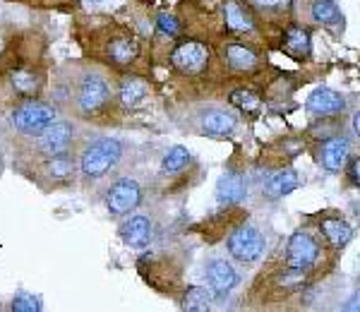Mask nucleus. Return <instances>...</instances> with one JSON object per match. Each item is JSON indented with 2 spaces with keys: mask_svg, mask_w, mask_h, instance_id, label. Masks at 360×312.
Wrapping results in <instances>:
<instances>
[{
  "mask_svg": "<svg viewBox=\"0 0 360 312\" xmlns=\"http://www.w3.org/2000/svg\"><path fill=\"white\" fill-rule=\"evenodd\" d=\"M346 310H351V312H358L360 310V291H356L351 296V300L346 303Z\"/></svg>",
  "mask_w": 360,
  "mask_h": 312,
  "instance_id": "2f4dec72",
  "label": "nucleus"
},
{
  "mask_svg": "<svg viewBox=\"0 0 360 312\" xmlns=\"http://www.w3.org/2000/svg\"><path fill=\"white\" fill-rule=\"evenodd\" d=\"M229 252L233 255L238 262H257L264 252V235L259 233L255 226H238L233 233H231L229 242H226Z\"/></svg>",
  "mask_w": 360,
  "mask_h": 312,
  "instance_id": "7ed1b4c3",
  "label": "nucleus"
},
{
  "mask_svg": "<svg viewBox=\"0 0 360 312\" xmlns=\"http://www.w3.org/2000/svg\"><path fill=\"white\" fill-rule=\"evenodd\" d=\"M353 130H356V135L360 137V111L353 115Z\"/></svg>",
  "mask_w": 360,
  "mask_h": 312,
  "instance_id": "473e14b6",
  "label": "nucleus"
},
{
  "mask_svg": "<svg viewBox=\"0 0 360 312\" xmlns=\"http://www.w3.org/2000/svg\"><path fill=\"white\" fill-rule=\"evenodd\" d=\"M293 0H250V5H252L257 13H266V15H281L286 13L288 8H291Z\"/></svg>",
  "mask_w": 360,
  "mask_h": 312,
  "instance_id": "bb28decb",
  "label": "nucleus"
},
{
  "mask_svg": "<svg viewBox=\"0 0 360 312\" xmlns=\"http://www.w3.org/2000/svg\"><path fill=\"white\" fill-rule=\"evenodd\" d=\"M224 60L233 72H248L257 67V53L243 44H229L224 48Z\"/></svg>",
  "mask_w": 360,
  "mask_h": 312,
  "instance_id": "2eb2a0df",
  "label": "nucleus"
},
{
  "mask_svg": "<svg viewBox=\"0 0 360 312\" xmlns=\"http://www.w3.org/2000/svg\"><path fill=\"white\" fill-rule=\"evenodd\" d=\"M120 238H123L125 245L135 247V250H142V247L149 245L152 240V221L147 216H132L120 226Z\"/></svg>",
  "mask_w": 360,
  "mask_h": 312,
  "instance_id": "ddd939ff",
  "label": "nucleus"
},
{
  "mask_svg": "<svg viewBox=\"0 0 360 312\" xmlns=\"http://www.w3.org/2000/svg\"><path fill=\"white\" fill-rule=\"evenodd\" d=\"M72 161L68 159V154H63V156H53L51 159V164H49V173L53 178H68L70 173H72Z\"/></svg>",
  "mask_w": 360,
  "mask_h": 312,
  "instance_id": "cd10ccee",
  "label": "nucleus"
},
{
  "mask_svg": "<svg viewBox=\"0 0 360 312\" xmlns=\"http://www.w3.org/2000/svg\"><path fill=\"white\" fill-rule=\"evenodd\" d=\"M156 27H159L161 34H168V37L178 34V20L173 15H159V20H156Z\"/></svg>",
  "mask_w": 360,
  "mask_h": 312,
  "instance_id": "c756f323",
  "label": "nucleus"
},
{
  "mask_svg": "<svg viewBox=\"0 0 360 312\" xmlns=\"http://www.w3.org/2000/svg\"><path fill=\"white\" fill-rule=\"evenodd\" d=\"M212 303H214V291L207 286H190L183 296V310H190V312L209 310Z\"/></svg>",
  "mask_w": 360,
  "mask_h": 312,
  "instance_id": "4be33fe9",
  "label": "nucleus"
},
{
  "mask_svg": "<svg viewBox=\"0 0 360 312\" xmlns=\"http://www.w3.org/2000/svg\"><path fill=\"white\" fill-rule=\"evenodd\" d=\"M207 281H209V288L214 291V296L224 298L236 288L238 274L229 262H224V259H212V262L207 264Z\"/></svg>",
  "mask_w": 360,
  "mask_h": 312,
  "instance_id": "1a4fd4ad",
  "label": "nucleus"
},
{
  "mask_svg": "<svg viewBox=\"0 0 360 312\" xmlns=\"http://www.w3.org/2000/svg\"><path fill=\"white\" fill-rule=\"evenodd\" d=\"M13 86L17 94L22 96H34L39 91V86H41V77H39L37 72H29V70H17L13 72Z\"/></svg>",
  "mask_w": 360,
  "mask_h": 312,
  "instance_id": "393cba45",
  "label": "nucleus"
},
{
  "mask_svg": "<svg viewBox=\"0 0 360 312\" xmlns=\"http://www.w3.org/2000/svg\"><path fill=\"white\" fill-rule=\"evenodd\" d=\"M171 63L183 74H200L205 72L209 63V48L200 41H185L178 48H173Z\"/></svg>",
  "mask_w": 360,
  "mask_h": 312,
  "instance_id": "39448f33",
  "label": "nucleus"
},
{
  "mask_svg": "<svg viewBox=\"0 0 360 312\" xmlns=\"http://www.w3.org/2000/svg\"><path fill=\"white\" fill-rule=\"evenodd\" d=\"M348 152H351V142H348L346 137L336 135V137H329L327 142H322L319 159H322V166L329 173H339L341 169H344Z\"/></svg>",
  "mask_w": 360,
  "mask_h": 312,
  "instance_id": "9b49d317",
  "label": "nucleus"
},
{
  "mask_svg": "<svg viewBox=\"0 0 360 312\" xmlns=\"http://www.w3.org/2000/svg\"><path fill=\"white\" fill-rule=\"evenodd\" d=\"M13 310L15 312H39L41 310V303H39V298L29 296V293H17L13 300Z\"/></svg>",
  "mask_w": 360,
  "mask_h": 312,
  "instance_id": "c85d7f7f",
  "label": "nucleus"
},
{
  "mask_svg": "<svg viewBox=\"0 0 360 312\" xmlns=\"http://www.w3.org/2000/svg\"><path fill=\"white\" fill-rule=\"evenodd\" d=\"M108 96H111L108 84L98 74H86L77 89V106L82 113H98L106 106Z\"/></svg>",
  "mask_w": 360,
  "mask_h": 312,
  "instance_id": "6e6552de",
  "label": "nucleus"
},
{
  "mask_svg": "<svg viewBox=\"0 0 360 312\" xmlns=\"http://www.w3.org/2000/svg\"><path fill=\"white\" fill-rule=\"evenodd\" d=\"M13 123L22 135H41L51 123H56V108L46 101L29 99L15 108Z\"/></svg>",
  "mask_w": 360,
  "mask_h": 312,
  "instance_id": "f03ea898",
  "label": "nucleus"
},
{
  "mask_svg": "<svg viewBox=\"0 0 360 312\" xmlns=\"http://www.w3.org/2000/svg\"><path fill=\"white\" fill-rule=\"evenodd\" d=\"M147 91H149V84L144 82V79L135 77V74H130V77H125L123 82H120L118 94H120V101H123L125 108H135L144 101Z\"/></svg>",
  "mask_w": 360,
  "mask_h": 312,
  "instance_id": "6ab92c4d",
  "label": "nucleus"
},
{
  "mask_svg": "<svg viewBox=\"0 0 360 312\" xmlns=\"http://www.w3.org/2000/svg\"><path fill=\"white\" fill-rule=\"evenodd\" d=\"M224 20H226V29H229L231 34H245L255 27L252 15H250L240 3H236V0H229V3L224 5Z\"/></svg>",
  "mask_w": 360,
  "mask_h": 312,
  "instance_id": "f3484780",
  "label": "nucleus"
},
{
  "mask_svg": "<svg viewBox=\"0 0 360 312\" xmlns=\"http://www.w3.org/2000/svg\"><path fill=\"white\" fill-rule=\"evenodd\" d=\"M200 128H202V132H207V135H212V137H226L236 130V115L229 111L212 108V111L202 113Z\"/></svg>",
  "mask_w": 360,
  "mask_h": 312,
  "instance_id": "4468645a",
  "label": "nucleus"
},
{
  "mask_svg": "<svg viewBox=\"0 0 360 312\" xmlns=\"http://www.w3.org/2000/svg\"><path fill=\"white\" fill-rule=\"evenodd\" d=\"M319 228H322V235L327 238L329 245L334 247H344L353 238V228L346 221H341V219H327V221H322Z\"/></svg>",
  "mask_w": 360,
  "mask_h": 312,
  "instance_id": "412c9836",
  "label": "nucleus"
},
{
  "mask_svg": "<svg viewBox=\"0 0 360 312\" xmlns=\"http://www.w3.org/2000/svg\"><path fill=\"white\" fill-rule=\"evenodd\" d=\"M190 164V152L185 147H173L171 152L164 156V161H161V171L166 173V176H173V173H180L185 171Z\"/></svg>",
  "mask_w": 360,
  "mask_h": 312,
  "instance_id": "a878e982",
  "label": "nucleus"
},
{
  "mask_svg": "<svg viewBox=\"0 0 360 312\" xmlns=\"http://www.w3.org/2000/svg\"><path fill=\"white\" fill-rule=\"evenodd\" d=\"M229 101L233 103L236 108H240L243 113H250V115H257L259 111H262V99H259L252 89H245V86L231 91Z\"/></svg>",
  "mask_w": 360,
  "mask_h": 312,
  "instance_id": "5701e85b",
  "label": "nucleus"
},
{
  "mask_svg": "<svg viewBox=\"0 0 360 312\" xmlns=\"http://www.w3.org/2000/svg\"><path fill=\"white\" fill-rule=\"evenodd\" d=\"M346 108V101L339 91L329 89V86H317L310 96H307V111H312L315 115H322V118H329V115H336Z\"/></svg>",
  "mask_w": 360,
  "mask_h": 312,
  "instance_id": "9d476101",
  "label": "nucleus"
},
{
  "mask_svg": "<svg viewBox=\"0 0 360 312\" xmlns=\"http://www.w3.org/2000/svg\"><path fill=\"white\" fill-rule=\"evenodd\" d=\"M139 202H142V188H139L137 181H130V178H120L118 183H113L106 195V207L113 216L130 214L132 209H137Z\"/></svg>",
  "mask_w": 360,
  "mask_h": 312,
  "instance_id": "20e7f679",
  "label": "nucleus"
},
{
  "mask_svg": "<svg viewBox=\"0 0 360 312\" xmlns=\"http://www.w3.org/2000/svg\"><path fill=\"white\" fill-rule=\"evenodd\" d=\"M348 181H351V185L360 188V156L348 164Z\"/></svg>",
  "mask_w": 360,
  "mask_h": 312,
  "instance_id": "7c9ffc66",
  "label": "nucleus"
},
{
  "mask_svg": "<svg viewBox=\"0 0 360 312\" xmlns=\"http://www.w3.org/2000/svg\"><path fill=\"white\" fill-rule=\"evenodd\" d=\"M312 17H315L319 25L334 27L341 20V10L334 0H312Z\"/></svg>",
  "mask_w": 360,
  "mask_h": 312,
  "instance_id": "b1692460",
  "label": "nucleus"
},
{
  "mask_svg": "<svg viewBox=\"0 0 360 312\" xmlns=\"http://www.w3.org/2000/svg\"><path fill=\"white\" fill-rule=\"evenodd\" d=\"M3 48H5V39L0 37V53H3Z\"/></svg>",
  "mask_w": 360,
  "mask_h": 312,
  "instance_id": "72a5a7b5",
  "label": "nucleus"
},
{
  "mask_svg": "<svg viewBox=\"0 0 360 312\" xmlns=\"http://www.w3.org/2000/svg\"><path fill=\"white\" fill-rule=\"evenodd\" d=\"M281 51H283V53H288L291 58H298V60H303V58H310V51H312L310 32H307V29H300V27L288 29V32L283 34Z\"/></svg>",
  "mask_w": 360,
  "mask_h": 312,
  "instance_id": "dca6fc26",
  "label": "nucleus"
},
{
  "mask_svg": "<svg viewBox=\"0 0 360 312\" xmlns=\"http://www.w3.org/2000/svg\"><path fill=\"white\" fill-rule=\"evenodd\" d=\"M317 255H319V245L310 233L298 230V233L291 235L288 247H286V262L293 271H303L310 267V264H315Z\"/></svg>",
  "mask_w": 360,
  "mask_h": 312,
  "instance_id": "423d86ee",
  "label": "nucleus"
},
{
  "mask_svg": "<svg viewBox=\"0 0 360 312\" xmlns=\"http://www.w3.org/2000/svg\"><path fill=\"white\" fill-rule=\"evenodd\" d=\"M72 137H75V128L70 123H63V120H56L46 128L37 140V147L39 152L44 156H63L68 154L70 144H72Z\"/></svg>",
  "mask_w": 360,
  "mask_h": 312,
  "instance_id": "0eeeda50",
  "label": "nucleus"
},
{
  "mask_svg": "<svg viewBox=\"0 0 360 312\" xmlns=\"http://www.w3.org/2000/svg\"><path fill=\"white\" fill-rule=\"evenodd\" d=\"M120 154H123V144L113 137H101V140L91 142L82 154V171L89 178H101L118 164Z\"/></svg>",
  "mask_w": 360,
  "mask_h": 312,
  "instance_id": "f257e3e1",
  "label": "nucleus"
},
{
  "mask_svg": "<svg viewBox=\"0 0 360 312\" xmlns=\"http://www.w3.org/2000/svg\"><path fill=\"white\" fill-rule=\"evenodd\" d=\"M245 195H248V190H245V181H243L240 173L229 171V173H224V176L219 178V183H217L219 204H224V207L240 204V202L245 200Z\"/></svg>",
  "mask_w": 360,
  "mask_h": 312,
  "instance_id": "f8f14e48",
  "label": "nucleus"
},
{
  "mask_svg": "<svg viewBox=\"0 0 360 312\" xmlns=\"http://www.w3.org/2000/svg\"><path fill=\"white\" fill-rule=\"evenodd\" d=\"M139 53V46L135 37H115L111 44H108V58L118 65H127L132 63Z\"/></svg>",
  "mask_w": 360,
  "mask_h": 312,
  "instance_id": "aec40b11",
  "label": "nucleus"
},
{
  "mask_svg": "<svg viewBox=\"0 0 360 312\" xmlns=\"http://www.w3.org/2000/svg\"><path fill=\"white\" fill-rule=\"evenodd\" d=\"M298 185H300L298 173L291 169H283V171H278L276 176H271V181L266 183V188H264V195L269 200H278V197H283V195L293 193Z\"/></svg>",
  "mask_w": 360,
  "mask_h": 312,
  "instance_id": "a211bd4d",
  "label": "nucleus"
}]
</instances>
